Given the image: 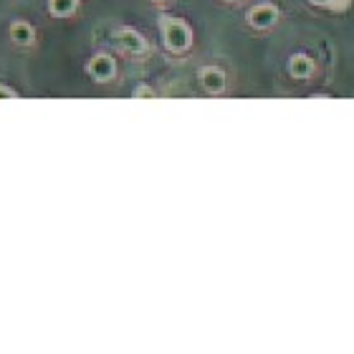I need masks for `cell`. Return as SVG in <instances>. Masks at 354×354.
I'll use <instances>...</instances> for the list:
<instances>
[{
	"label": "cell",
	"instance_id": "8",
	"mask_svg": "<svg viewBox=\"0 0 354 354\" xmlns=\"http://www.w3.org/2000/svg\"><path fill=\"white\" fill-rule=\"evenodd\" d=\"M82 0H46V8L53 18H71L79 10Z\"/></svg>",
	"mask_w": 354,
	"mask_h": 354
},
{
	"label": "cell",
	"instance_id": "6",
	"mask_svg": "<svg viewBox=\"0 0 354 354\" xmlns=\"http://www.w3.org/2000/svg\"><path fill=\"white\" fill-rule=\"evenodd\" d=\"M198 79L207 94H223L225 86H228V76H225V71L218 66H203L198 71Z\"/></svg>",
	"mask_w": 354,
	"mask_h": 354
},
{
	"label": "cell",
	"instance_id": "1",
	"mask_svg": "<svg viewBox=\"0 0 354 354\" xmlns=\"http://www.w3.org/2000/svg\"><path fill=\"white\" fill-rule=\"evenodd\" d=\"M160 36H162V46L170 53H187L192 48V28L190 23L177 18V15L162 13L160 15Z\"/></svg>",
	"mask_w": 354,
	"mask_h": 354
},
{
	"label": "cell",
	"instance_id": "7",
	"mask_svg": "<svg viewBox=\"0 0 354 354\" xmlns=\"http://www.w3.org/2000/svg\"><path fill=\"white\" fill-rule=\"evenodd\" d=\"M314 71H317V64H314V59L306 56V53H294V56L288 59V74L294 76V79H299V82L309 79Z\"/></svg>",
	"mask_w": 354,
	"mask_h": 354
},
{
	"label": "cell",
	"instance_id": "9",
	"mask_svg": "<svg viewBox=\"0 0 354 354\" xmlns=\"http://www.w3.org/2000/svg\"><path fill=\"white\" fill-rule=\"evenodd\" d=\"M132 96H137V99H147V96H157V94H155V88H152V86H147V84H140V86L134 88Z\"/></svg>",
	"mask_w": 354,
	"mask_h": 354
},
{
	"label": "cell",
	"instance_id": "10",
	"mask_svg": "<svg viewBox=\"0 0 354 354\" xmlns=\"http://www.w3.org/2000/svg\"><path fill=\"white\" fill-rule=\"evenodd\" d=\"M0 99H18V91L6 86V84H0Z\"/></svg>",
	"mask_w": 354,
	"mask_h": 354
},
{
	"label": "cell",
	"instance_id": "5",
	"mask_svg": "<svg viewBox=\"0 0 354 354\" xmlns=\"http://www.w3.org/2000/svg\"><path fill=\"white\" fill-rule=\"evenodd\" d=\"M8 36H10V44L18 46V48H33L38 33L30 21H13L8 28Z\"/></svg>",
	"mask_w": 354,
	"mask_h": 354
},
{
	"label": "cell",
	"instance_id": "2",
	"mask_svg": "<svg viewBox=\"0 0 354 354\" xmlns=\"http://www.w3.org/2000/svg\"><path fill=\"white\" fill-rule=\"evenodd\" d=\"M86 74L94 79L96 84H106L117 76V59L111 53H94L91 59L86 61Z\"/></svg>",
	"mask_w": 354,
	"mask_h": 354
},
{
	"label": "cell",
	"instance_id": "14",
	"mask_svg": "<svg viewBox=\"0 0 354 354\" xmlns=\"http://www.w3.org/2000/svg\"><path fill=\"white\" fill-rule=\"evenodd\" d=\"M225 3H236V0H225Z\"/></svg>",
	"mask_w": 354,
	"mask_h": 354
},
{
	"label": "cell",
	"instance_id": "12",
	"mask_svg": "<svg viewBox=\"0 0 354 354\" xmlns=\"http://www.w3.org/2000/svg\"><path fill=\"white\" fill-rule=\"evenodd\" d=\"M306 3H309V6H314V8H329V3H332V0H306Z\"/></svg>",
	"mask_w": 354,
	"mask_h": 354
},
{
	"label": "cell",
	"instance_id": "4",
	"mask_svg": "<svg viewBox=\"0 0 354 354\" xmlns=\"http://www.w3.org/2000/svg\"><path fill=\"white\" fill-rule=\"evenodd\" d=\"M245 23L256 30H268L279 23V8L273 3H256L253 8H248L245 13Z\"/></svg>",
	"mask_w": 354,
	"mask_h": 354
},
{
	"label": "cell",
	"instance_id": "3",
	"mask_svg": "<svg viewBox=\"0 0 354 354\" xmlns=\"http://www.w3.org/2000/svg\"><path fill=\"white\" fill-rule=\"evenodd\" d=\"M114 41H117L119 51L129 53V56H145V53H149V41L145 36H142L140 30L134 28H117L114 30Z\"/></svg>",
	"mask_w": 354,
	"mask_h": 354
},
{
	"label": "cell",
	"instance_id": "11",
	"mask_svg": "<svg viewBox=\"0 0 354 354\" xmlns=\"http://www.w3.org/2000/svg\"><path fill=\"white\" fill-rule=\"evenodd\" d=\"M347 6H349V0H332V3H329L332 10H344Z\"/></svg>",
	"mask_w": 354,
	"mask_h": 354
},
{
	"label": "cell",
	"instance_id": "13",
	"mask_svg": "<svg viewBox=\"0 0 354 354\" xmlns=\"http://www.w3.org/2000/svg\"><path fill=\"white\" fill-rule=\"evenodd\" d=\"M152 3H157V6H160V3H167V0H152Z\"/></svg>",
	"mask_w": 354,
	"mask_h": 354
}]
</instances>
